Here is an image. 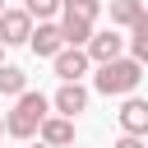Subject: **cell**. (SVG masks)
Here are the masks:
<instances>
[{"label": "cell", "instance_id": "cell-18", "mask_svg": "<svg viewBox=\"0 0 148 148\" xmlns=\"http://www.w3.org/2000/svg\"><path fill=\"white\" fill-rule=\"evenodd\" d=\"M0 65H5V46H0Z\"/></svg>", "mask_w": 148, "mask_h": 148}, {"label": "cell", "instance_id": "cell-1", "mask_svg": "<svg viewBox=\"0 0 148 148\" xmlns=\"http://www.w3.org/2000/svg\"><path fill=\"white\" fill-rule=\"evenodd\" d=\"M51 116V97H42V92H18L14 97V111L5 116V134L9 139H37V130H42V120Z\"/></svg>", "mask_w": 148, "mask_h": 148}, {"label": "cell", "instance_id": "cell-7", "mask_svg": "<svg viewBox=\"0 0 148 148\" xmlns=\"http://www.w3.org/2000/svg\"><path fill=\"white\" fill-rule=\"evenodd\" d=\"M88 65H92V60H88L79 46H65V51L56 56V79H60V83H83Z\"/></svg>", "mask_w": 148, "mask_h": 148}, {"label": "cell", "instance_id": "cell-3", "mask_svg": "<svg viewBox=\"0 0 148 148\" xmlns=\"http://www.w3.org/2000/svg\"><path fill=\"white\" fill-rule=\"evenodd\" d=\"M83 56L92 60V65H111V60H120L125 56V37L116 32V28H92V37H88V46H83Z\"/></svg>", "mask_w": 148, "mask_h": 148}, {"label": "cell", "instance_id": "cell-11", "mask_svg": "<svg viewBox=\"0 0 148 148\" xmlns=\"http://www.w3.org/2000/svg\"><path fill=\"white\" fill-rule=\"evenodd\" d=\"M60 37H65V46H88V37H92V23H83V18H69V14H60Z\"/></svg>", "mask_w": 148, "mask_h": 148}, {"label": "cell", "instance_id": "cell-21", "mask_svg": "<svg viewBox=\"0 0 148 148\" xmlns=\"http://www.w3.org/2000/svg\"><path fill=\"white\" fill-rule=\"evenodd\" d=\"M69 148H79V143H69Z\"/></svg>", "mask_w": 148, "mask_h": 148}, {"label": "cell", "instance_id": "cell-22", "mask_svg": "<svg viewBox=\"0 0 148 148\" xmlns=\"http://www.w3.org/2000/svg\"><path fill=\"white\" fill-rule=\"evenodd\" d=\"M32 148H42V143H32Z\"/></svg>", "mask_w": 148, "mask_h": 148}, {"label": "cell", "instance_id": "cell-15", "mask_svg": "<svg viewBox=\"0 0 148 148\" xmlns=\"http://www.w3.org/2000/svg\"><path fill=\"white\" fill-rule=\"evenodd\" d=\"M23 14H28L32 23H51V18L60 14V0H23Z\"/></svg>", "mask_w": 148, "mask_h": 148}, {"label": "cell", "instance_id": "cell-5", "mask_svg": "<svg viewBox=\"0 0 148 148\" xmlns=\"http://www.w3.org/2000/svg\"><path fill=\"white\" fill-rule=\"evenodd\" d=\"M88 97H92V92H88L83 83H60V88H56V97H51V111H56V116H65V120H74V116H83V111H88Z\"/></svg>", "mask_w": 148, "mask_h": 148}, {"label": "cell", "instance_id": "cell-16", "mask_svg": "<svg viewBox=\"0 0 148 148\" xmlns=\"http://www.w3.org/2000/svg\"><path fill=\"white\" fill-rule=\"evenodd\" d=\"M111 148H143V139H130V134H120V139H116Z\"/></svg>", "mask_w": 148, "mask_h": 148}, {"label": "cell", "instance_id": "cell-4", "mask_svg": "<svg viewBox=\"0 0 148 148\" xmlns=\"http://www.w3.org/2000/svg\"><path fill=\"white\" fill-rule=\"evenodd\" d=\"M116 120H120V134H130V139H148V97H125L120 102V111H116Z\"/></svg>", "mask_w": 148, "mask_h": 148}, {"label": "cell", "instance_id": "cell-6", "mask_svg": "<svg viewBox=\"0 0 148 148\" xmlns=\"http://www.w3.org/2000/svg\"><path fill=\"white\" fill-rule=\"evenodd\" d=\"M32 37V18L23 9H5L0 14V46H23Z\"/></svg>", "mask_w": 148, "mask_h": 148}, {"label": "cell", "instance_id": "cell-2", "mask_svg": "<svg viewBox=\"0 0 148 148\" xmlns=\"http://www.w3.org/2000/svg\"><path fill=\"white\" fill-rule=\"evenodd\" d=\"M139 83H143V65H134L130 56H120L111 65H97V74H92V88L102 97H130Z\"/></svg>", "mask_w": 148, "mask_h": 148}, {"label": "cell", "instance_id": "cell-14", "mask_svg": "<svg viewBox=\"0 0 148 148\" xmlns=\"http://www.w3.org/2000/svg\"><path fill=\"white\" fill-rule=\"evenodd\" d=\"M143 14V0H111V28H130Z\"/></svg>", "mask_w": 148, "mask_h": 148}, {"label": "cell", "instance_id": "cell-20", "mask_svg": "<svg viewBox=\"0 0 148 148\" xmlns=\"http://www.w3.org/2000/svg\"><path fill=\"white\" fill-rule=\"evenodd\" d=\"M143 148H148V139H143Z\"/></svg>", "mask_w": 148, "mask_h": 148}, {"label": "cell", "instance_id": "cell-12", "mask_svg": "<svg viewBox=\"0 0 148 148\" xmlns=\"http://www.w3.org/2000/svg\"><path fill=\"white\" fill-rule=\"evenodd\" d=\"M28 92V74L18 65H0V97H18Z\"/></svg>", "mask_w": 148, "mask_h": 148}, {"label": "cell", "instance_id": "cell-9", "mask_svg": "<svg viewBox=\"0 0 148 148\" xmlns=\"http://www.w3.org/2000/svg\"><path fill=\"white\" fill-rule=\"evenodd\" d=\"M28 46L37 51V56H60L65 51V37H60V23H32V37H28Z\"/></svg>", "mask_w": 148, "mask_h": 148}, {"label": "cell", "instance_id": "cell-13", "mask_svg": "<svg viewBox=\"0 0 148 148\" xmlns=\"http://www.w3.org/2000/svg\"><path fill=\"white\" fill-rule=\"evenodd\" d=\"M60 14H69V18H83V23H92V28H97L102 0H60Z\"/></svg>", "mask_w": 148, "mask_h": 148}, {"label": "cell", "instance_id": "cell-19", "mask_svg": "<svg viewBox=\"0 0 148 148\" xmlns=\"http://www.w3.org/2000/svg\"><path fill=\"white\" fill-rule=\"evenodd\" d=\"M0 14H5V0H0Z\"/></svg>", "mask_w": 148, "mask_h": 148}, {"label": "cell", "instance_id": "cell-8", "mask_svg": "<svg viewBox=\"0 0 148 148\" xmlns=\"http://www.w3.org/2000/svg\"><path fill=\"white\" fill-rule=\"evenodd\" d=\"M37 143H42V148H69V143H74V120H65V116H46L42 130H37Z\"/></svg>", "mask_w": 148, "mask_h": 148}, {"label": "cell", "instance_id": "cell-10", "mask_svg": "<svg viewBox=\"0 0 148 148\" xmlns=\"http://www.w3.org/2000/svg\"><path fill=\"white\" fill-rule=\"evenodd\" d=\"M125 46H130V60L148 69V9H143L134 23H130V37H125Z\"/></svg>", "mask_w": 148, "mask_h": 148}, {"label": "cell", "instance_id": "cell-17", "mask_svg": "<svg viewBox=\"0 0 148 148\" xmlns=\"http://www.w3.org/2000/svg\"><path fill=\"white\" fill-rule=\"evenodd\" d=\"M0 134H5V116H0Z\"/></svg>", "mask_w": 148, "mask_h": 148}]
</instances>
